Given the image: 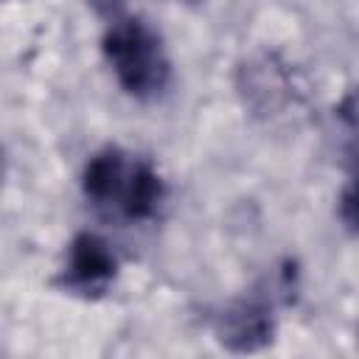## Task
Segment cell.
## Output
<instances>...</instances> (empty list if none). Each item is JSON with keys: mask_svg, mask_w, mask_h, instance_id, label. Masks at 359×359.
Instances as JSON below:
<instances>
[{"mask_svg": "<svg viewBox=\"0 0 359 359\" xmlns=\"http://www.w3.org/2000/svg\"><path fill=\"white\" fill-rule=\"evenodd\" d=\"M118 275V258L112 247L95 233H79L65 255L62 286L81 297H101Z\"/></svg>", "mask_w": 359, "mask_h": 359, "instance_id": "3", "label": "cell"}, {"mask_svg": "<svg viewBox=\"0 0 359 359\" xmlns=\"http://www.w3.org/2000/svg\"><path fill=\"white\" fill-rule=\"evenodd\" d=\"M339 222L345 224L348 233L359 236V177L339 196Z\"/></svg>", "mask_w": 359, "mask_h": 359, "instance_id": "6", "label": "cell"}, {"mask_svg": "<svg viewBox=\"0 0 359 359\" xmlns=\"http://www.w3.org/2000/svg\"><path fill=\"white\" fill-rule=\"evenodd\" d=\"M104 59L118 84L140 101L157 98L171 79V62L163 39L143 20H115L104 34Z\"/></svg>", "mask_w": 359, "mask_h": 359, "instance_id": "2", "label": "cell"}, {"mask_svg": "<svg viewBox=\"0 0 359 359\" xmlns=\"http://www.w3.org/2000/svg\"><path fill=\"white\" fill-rule=\"evenodd\" d=\"M191 3H194V0H191Z\"/></svg>", "mask_w": 359, "mask_h": 359, "instance_id": "8", "label": "cell"}, {"mask_svg": "<svg viewBox=\"0 0 359 359\" xmlns=\"http://www.w3.org/2000/svg\"><path fill=\"white\" fill-rule=\"evenodd\" d=\"M90 3H95L98 8H112V6L118 3V0H90Z\"/></svg>", "mask_w": 359, "mask_h": 359, "instance_id": "7", "label": "cell"}, {"mask_svg": "<svg viewBox=\"0 0 359 359\" xmlns=\"http://www.w3.org/2000/svg\"><path fill=\"white\" fill-rule=\"evenodd\" d=\"M275 334L272 306L264 297H244L216 317V337L230 351H258Z\"/></svg>", "mask_w": 359, "mask_h": 359, "instance_id": "4", "label": "cell"}, {"mask_svg": "<svg viewBox=\"0 0 359 359\" xmlns=\"http://www.w3.org/2000/svg\"><path fill=\"white\" fill-rule=\"evenodd\" d=\"M81 191L98 210L132 222L151 219L163 202V182L157 171L137 154L118 146H107L87 160Z\"/></svg>", "mask_w": 359, "mask_h": 359, "instance_id": "1", "label": "cell"}, {"mask_svg": "<svg viewBox=\"0 0 359 359\" xmlns=\"http://www.w3.org/2000/svg\"><path fill=\"white\" fill-rule=\"evenodd\" d=\"M337 115H339L342 129H345V135H348L351 151H353V154H356V160H359V87H356V90H351V93L342 98V104H339Z\"/></svg>", "mask_w": 359, "mask_h": 359, "instance_id": "5", "label": "cell"}]
</instances>
